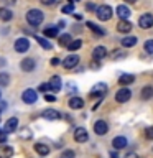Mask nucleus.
Returning a JSON list of instances; mask_svg holds the SVG:
<instances>
[{"label": "nucleus", "mask_w": 153, "mask_h": 158, "mask_svg": "<svg viewBox=\"0 0 153 158\" xmlns=\"http://www.w3.org/2000/svg\"><path fill=\"white\" fill-rule=\"evenodd\" d=\"M35 40H36L38 44H39L41 48H44V49H51V48H53V44L46 40V36H35Z\"/></svg>", "instance_id": "nucleus-24"}, {"label": "nucleus", "mask_w": 153, "mask_h": 158, "mask_svg": "<svg viewBox=\"0 0 153 158\" xmlns=\"http://www.w3.org/2000/svg\"><path fill=\"white\" fill-rule=\"evenodd\" d=\"M145 137L148 138V140H153V127H148L145 130Z\"/></svg>", "instance_id": "nucleus-36"}, {"label": "nucleus", "mask_w": 153, "mask_h": 158, "mask_svg": "<svg viewBox=\"0 0 153 158\" xmlns=\"http://www.w3.org/2000/svg\"><path fill=\"white\" fill-rule=\"evenodd\" d=\"M13 18V13L10 8H0V22H10Z\"/></svg>", "instance_id": "nucleus-21"}, {"label": "nucleus", "mask_w": 153, "mask_h": 158, "mask_svg": "<svg viewBox=\"0 0 153 158\" xmlns=\"http://www.w3.org/2000/svg\"><path fill=\"white\" fill-rule=\"evenodd\" d=\"M44 101H46V102H56V96H53V94H46V96H44Z\"/></svg>", "instance_id": "nucleus-38"}, {"label": "nucleus", "mask_w": 153, "mask_h": 158, "mask_svg": "<svg viewBox=\"0 0 153 158\" xmlns=\"http://www.w3.org/2000/svg\"><path fill=\"white\" fill-rule=\"evenodd\" d=\"M143 48H145L147 53H151V54H153V38L147 40V41H145V46H143Z\"/></svg>", "instance_id": "nucleus-34"}, {"label": "nucleus", "mask_w": 153, "mask_h": 158, "mask_svg": "<svg viewBox=\"0 0 153 158\" xmlns=\"http://www.w3.org/2000/svg\"><path fill=\"white\" fill-rule=\"evenodd\" d=\"M35 152H36L38 155H41V156H46L49 153V147L41 143V142H38V143H35Z\"/></svg>", "instance_id": "nucleus-19"}, {"label": "nucleus", "mask_w": 153, "mask_h": 158, "mask_svg": "<svg viewBox=\"0 0 153 158\" xmlns=\"http://www.w3.org/2000/svg\"><path fill=\"white\" fill-rule=\"evenodd\" d=\"M105 56H107V49L104 48V46H96V48H94L92 58L96 59V61H99V59H104Z\"/></svg>", "instance_id": "nucleus-16"}, {"label": "nucleus", "mask_w": 153, "mask_h": 158, "mask_svg": "<svg viewBox=\"0 0 153 158\" xmlns=\"http://www.w3.org/2000/svg\"><path fill=\"white\" fill-rule=\"evenodd\" d=\"M133 81H135V77L132 76V74H122L120 79H118V82L122 84V86H127V84H132Z\"/></svg>", "instance_id": "nucleus-29"}, {"label": "nucleus", "mask_w": 153, "mask_h": 158, "mask_svg": "<svg viewBox=\"0 0 153 158\" xmlns=\"http://www.w3.org/2000/svg\"><path fill=\"white\" fill-rule=\"evenodd\" d=\"M153 97V87L151 86H145L142 89V99L143 101H148V99Z\"/></svg>", "instance_id": "nucleus-26"}, {"label": "nucleus", "mask_w": 153, "mask_h": 158, "mask_svg": "<svg viewBox=\"0 0 153 158\" xmlns=\"http://www.w3.org/2000/svg\"><path fill=\"white\" fill-rule=\"evenodd\" d=\"M22 101L25 104H35L38 101V92L35 89H25L22 94Z\"/></svg>", "instance_id": "nucleus-3"}, {"label": "nucleus", "mask_w": 153, "mask_h": 158, "mask_svg": "<svg viewBox=\"0 0 153 158\" xmlns=\"http://www.w3.org/2000/svg\"><path fill=\"white\" fill-rule=\"evenodd\" d=\"M125 2H128V3H135L137 0H125Z\"/></svg>", "instance_id": "nucleus-49"}, {"label": "nucleus", "mask_w": 153, "mask_h": 158, "mask_svg": "<svg viewBox=\"0 0 153 158\" xmlns=\"http://www.w3.org/2000/svg\"><path fill=\"white\" fill-rule=\"evenodd\" d=\"M87 28L89 30H92L96 35H99V36H102V35H105V30H102L101 27H97L96 23H92V22H87Z\"/></svg>", "instance_id": "nucleus-27"}, {"label": "nucleus", "mask_w": 153, "mask_h": 158, "mask_svg": "<svg viewBox=\"0 0 153 158\" xmlns=\"http://www.w3.org/2000/svg\"><path fill=\"white\" fill-rule=\"evenodd\" d=\"M41 117L46 118V120H59V118H61V114L58 110H54V109H46V110L41 112Z\"/></svg>", "instance_id": "nucleus-11"}, {"label": "nucleus", "mask_w": 153, "mask_h": 158, "mask_svg": "<svg viewBox=\"0 0 153 158\" xmlns=\"http://www.w3.org/2000/svg\"><path fill=\"white\" fill-rule=\"evenodd\" d=\"M115 13L118 15V18H120V20H128V17L132 15L130 8H128L127 5H118V7L115 8Z\"/></svg>", "instance_id": "nucleus-14"}, {"label": "nucleus", "mask_w": 153, "mask_h": 158, "mask_svg": "<svg viewBox=\"0 0 153 158\" xmlns=\"http://www.w3.org/2000/svg\"><path fill=\"white\" fill-rule=\"evenodd\" d=\"M130 97H132V91L127 89V87H123V89H120V91L115 92V101L118 104H123V102L130 101Z\"/></svg>", "instance_id": "nucleus-6"}, {"label": "nucleus", "mask_w": 153, "mask_h": 158, "mask_svg": "<svg viewBox=\"0 0 153 158\" xmlns=\"http://www.w3.org/2000/svg\"><path fill=\"white\" fill-rule=\"evenodd\" d=\"M69 2H71V3H74V2H79V0H69Z\"/></svg>", "instance_id": "nucleus-51"}, {"label": "nucleus", "mask_w": 153, "mask_h": 158, "mask_svg": "<svg viewBox=\"0 0 153 158\" xmlns=\"http://www.w3.org/2000/svg\"><path fill=\"white\" fill-rule=\"evenodd\" d=\"M77 64H79V56L77 54H69V56H66L64 61H63V66L66 69H72L74 66H77Z\"/></svg>", "instance_id": "nucleus-10"}, {"label": "nucleus", "mask_w": 153, "mask_h": 158, "mask_svg": "<svg viewBox=\"0 0 153 158\" xmlns=\"http://www.w3.org/2000/svg\"><path fill=\"white\" fill-rule=\"evenodd\" d=\"M112 7H109V5H101V7L96 8V15L97 18L101 20V22H107V20L112 18Z\"/></svg>", "instance_id": "nucleus-2"}, {"label": "nucleus", "mask_w": 153, "mask_h": 158, "mask_svg": "<svg viewBox=\"0 0 153 158\" xmlns=\"http://www.w3.org/2000/svg\"><path fill=\"white\" fill-rule=\"evenodd\" d=\"M82 106H84V101L81 97L74 96V97L69 99V107H71V109H82Z\"/></svg>", "instance_id": "nucleus-23"}, {"label": "nucleus", "mask_w": 153, "mask_h": 158, "mask_svg": "<svg viewBox=\"0 0 153 158\" xmlns=\"http://www.w3.org/2000/svg\"><path fill=\"white\" fill-rule=\"evenodd\" d=\"M68 89H69V91H71V94L77 91V89H76V86H74V84H68Z\"/></svg>", "instance_id": "nucleus-41"}, {"label": "nucleus", "mask_w": 153, "mask_h": 158, "mask_svg": "<svg viewBox=\"0 0 153 158\" xmlns=\"http://www.w3.org/2000/svg\"><path fill=\"white\" fill-rule=\"evenodd\" d=\"M10 84V76L7 73H0V86H8Z\"/></svg>", "instance_id": "nucleus-32"}, {"label": "nucleus", "mask_w": 153, "mask_h": 158, "mask_svg": "<svg viewBox=\"0 0 153 158\" xmlns=\"http://www.w3.org/2000/svg\"><path fill=\"white\" fill-rule=\"evenodd\" d=\"M135 44H137V38L135 36H125V38H122V46L132 48V46H135Z\"/></svg>", "instance_id": "nucleus-25"}, {"label": "nucleus", "mask_w": 153, "mask_h": 158, "mask_svg": "<svg viewBox=\"0 0 153 158\" xmlns=\"http://www.w3.org/2000/svg\"><path fill=\"white\" fill-rule=\"evenodd\" d=\"M97 7H96V5H94V3H87L86 5V10H96Z\"/></svg>", "instance_id": "nucleus-43"}, {"label": "nucleus", "mask_w": 153, "mask_h": 158, "mask_svg": "<svg viewBox=\"0 0 153 158\" xmlns=\"http://www.w3.org/2000/svg\"><path fill=\"white\" fill-rule=\"evenodd\" d=\"M87 130L84 127H77L76 130H74V140H76L77 143H84V142H87Z\"/></svg>", "instance_id": "nucleus-9"}, {"label": "nucleus", "mask_w": 153, "mask_h": 158, "mask_svg": "<svg viewBox=\"0 0 153 158\" xmlns=\"http://www.w3.org/2000/svg\"><path fill=\"white\" fill-rule=\"evenodd\" d=\"M49 63H51L53 66H58V64H59V59H58V58H51V61H49Z\"/></svg>", "instance_id": "nucleus-42"}, {"label": "nucleus", "mask_w": 153, "mask_h": 158, "mask_svg": "<svg viewBox=\"0 0 153 158\" xmlns=\"http://www.w3.org/2000/svg\"><path fill=\"white\" fill-rule=\"evenodd\" d=\"M18 128V118L17 117H12V118H8L7 122H5V125H3V130L7 132V133H12L15 132Z\"/></svg>", "instance_id": "nucleus-13"}, {"label": "nucleus", "mask_w": 153, "mask_h": 158, "mask_svg": "<svg viewBox=\"0 0 153 158\" xmlns=\"http://www.w3.org/2000/svg\"><path fill=\"white\" fill-rule=\"evenodd\" d=\"M81 46H82V41H81V40H71V43H69L66 48L69 49V51H76V49H79Z\"/></svg>", "instance_id": "nucleus-30"}, {"label": "nucleus", "mask_w": 153, "mask_h": 158, "mask_svg": "<svg viewBox=\"0 0 153 158\" xmlns=\"http://www.w3.org/2000/svg\"><path fill=\"white\" fill-rule=\"evenodd\" d=\"M61 12H63V13H66V15H71V13H74V3H71V2L66 3V5H64V7L61 8Z\"/></svg>", "instance_id": "nucleus-33"}, {"label": "nucleus", "mask_w": 153, "mask_h": 158, "mask_svg": "<svg viewBox=\"0 0 153 158\" xmlns=\"http://www.w3.org/2000/svg\"><path fill=\"white\" fill-rule=\"evenodd\" d=\"M94 132L97 133V135H105V133L109 132V125L105 120H97L96 123H94Z\"/></svg>", "instance_id": "nucleus-12"}, {"label": "nucleus", "mask_w": 153, "mask_h": 158, "mask_svg": "<svg viewBox=\"0 0 153 158\" xmlns=\"http://www.w3.org/2000/svg\"><path fill=\"white\" fill-rule=\"evenodd\" d=\"M123 158H138V155H137V153H127Z\"/></svg>", "instance_id": "nucleus-44"}, {"label": "nucleus", "mask_w": 153, "mask_h": 158, "mask_svg": "<svg viewBox=\"0 0 153 158\" xmlns=\"http://www.w3.org/2000/svg\"><path fill=\"white\" fill-rule=\"evenodd\" d=\"M20 68H22V71H25V73H31V71H35V68H36V61H35L33 58H25V59H22V63H20Z\"/></svg>", "instance_id": "nucleus-8"}, {"label": "nucleus", "mask_w": 153, "mask_h": 158, "mask_svg": "<svg viewBox=\"0 0 153 158\" xmlns=\"http://www.w3.org/2000/svg\"><path fill=\"white\" fill-rule=\"evenodd\" d=\"M15 2H17V0H8V3H15Z\"/></svg>", "instance_id": "nucleus-50"}, {"label": "nucleus", "mask_w": 153, "mask_h": 158, "mask_svg": "<svg viewBox=\"0 0 153 158\" xmlns=\"http://www.w3.org/2000/svg\"><path fill=\"white\" fill-rule=\"evenodd\" d=\"M0 96H2V92H0Z\"/></svg>", "instance_id": "nucleus-52"}, {"label": "nucleus", "mask_w": 153, "mask_h": 158, "mask_svg": "<svg viewBox=\"0 0 153 158\" xmlns=\"http://www.w3.org/2000/svg\"><path fill=\"white\" fill-rule=\"evenodd\" d=\"M91 66H92V69H99V63H97V61H94Z\"/></svg>", "instance_id": "nucleus-46"}, {"label": "nucleus", "mask_w": 153, "mask_h": 158, "mask_svg": "<svg viewBox=\"0 0 153 158\" xmlns=\"http://www.w3.org/2000/svg\"><path fill=\"white\" fill-rule=\"evenodd\" d=\"M138 25H140V28L143 30H148L153 27V15L151 13H143L140 15V18H138Z\"/></svg>", "instance_id": "nucleus-5"}, {"label": "nucleus", "mask_w": 153, "mask_h": 158, "mask_svg": "<svg viewBox=\"0 0 153 158\" xmlns=\"http://www.w3.org/2000/svg\"><path fill=\"white\" fill-rule=\"evenodd\" d=\"M71 35L69 33H66V35H61V36H59V44H61V46H68L69 43H71Z\"/></svg>", "instance_id": "nucleus-31"}, {"label": "nucleus", "mask_w": 153, "mask_h": 158, "mask_svg": "<svg viewBox=\"0 0 153 158\" xmlns=\"http://www.w3.org/2000/svg\"><path fill=\"white\" fill-rule=\"evenodd\" d=\"M38 91H39V92L49 91V84H39V86H38Z\"/></svg>", "instance_id": "nucleus-37"}, {"label": "nucleus", "mask_w": 153, "mask_h": 158, "mask_svg": "<svg viewBox=\"0 0 153 158\" xmlns=\"http://www.w3.org/2000/svg\"><path fill=\"white\" fill-rule=\"evenodd\" d=\"M74 156H76V153H74L72 150H64L59 158H74Z\"/></svg>", "instance_id": "nucleus-35"}, {"label": "nucleus", "mask_w": 153, "mask_h": 158, "mask_svg": "<svg viewBox=\"0 0 153 158\" xmlns=\"http://www.w3.org/2000/svg\"><path fill=\"white\" fill-rule=\"evenodd\" d=\"M58 27H53V25H49V27H46L43 30V36L46 38H56L58 36Z\"/></svg>", "instance_id": "nucleus-20"}, {"label": "nucleus", "mask_w": 153, "mask_h": 158, "mask_svg": "<svg viewBox=\"0 0 153 158\" xmlns=\"http://www.w3.org/2000/svg\"><path fill=\"white\" fill-rule=\"evenodd\" d=\"M13 48H15V51H17V53H27L28 49H30V40L25 38V36L18 38L17 41H15Z\"/></svg>", "instance_id": "nucleus-4"}, {"label": "nucleus", "mask_w": 153, "mask_h": 158, "mask_svg": "<svg viewBox=\"0 0 153 158\" xmlns=\"http://www.w3.org/2000/svg\"><path fill=\"white\" fill-rule=\"evenodd\" d=\"M110 58L114 59V61H118V59L127 58V53H125V51H122V49H114V51L110 53Z\"/></svg>", "instance_id": "nucleus-28"}, {"label": "nucleus", "mask_w": 153, "mask_h": 158, "mask_svg": "<svg viewBox=\"0 0 153 158\" xmlns=\"http://www.w3.org/2000/svg\"><path fill=\"white\" fill-rule=\"evenodd\" d=\"M105 92H107V84L97 82L96 86L91 89V97H102V96H105Z\"/></svg>", "instance_id": "nucleus-7"}, {"label": "nucleus", "mask_w": 153, "mask_h": 158, "mask_svg": "<svg viewBox=\"0 0 153 158\" xmlns=\"http://www.w3.org/2000/svg\"><path fill=\"white\" fill-rule=\"evenodd\" d=\"M49 91L53 92H59L61 91V77L59 76H53L51 79H49Z\"/></svg>", "instance_id": "nucleus-15"}, {"label": "nucleus", "mask_w": 153, "mask_h": 158, "mask_svg": "<svg viewBox=\"0 0 153 158\" xmlns=\"http://www.w3.org/2000/svg\"><path fill=\"white\" fill-rule=\"evenodd\" d=\"M7 109V102H0V112H3Z\"/></svg>", "instance_id": "nucleus-45"}, {"label": "nucleus", "mask_w": 153, "mask_h": 158, "mask_svg": "<svg viewBox=\"0 0 153 158\" xmlns=\"http://www.w3.org/2000/svg\"><path fill=\"white\" fill-rule=\"evenodd\" d=\"M117 30L120 33H128L132 30V23L128 22V20H120V22L117 23Z\"/></svg>", "instance_id": "nucleus-18"}, {"label": "nucleus", "mask_w": 153, "mask_h": 158, "mask_svg": "<svg viewBox=\"0 0 153 158\" xmlns=\"http://www.w3.org/2000/svg\"><path fill=\"white\" fill-rule=\"evenodd\" d=\"M58 28H64V22H59L58 23Z\"/></svg>", "instance_id": "nucleus-48"}, {"label": "nucleus", "mask_w": 153, "mask_h": 158, "mask_svg": "<svg viewBox=\"0 0 153 158\" xmlns=\"http://www.w3.org/2000/svg\"><path fill=\"white\" fill-rule=\"evenodd\" d=\"M112 145H114V148H115V150H120V148H125V147L128 145V142H127L125 137H115V138L112 140Z\"/></svg>", "instance_id": "nucleus-17"}, {"label": "nucleus", "mask_w": 153, "mask_h": 158, "mask_svg": "<svg viewBox=\"0 0 153 158\" xmlns=\"http://www.w3.org/2000/svg\"><path fill=\"white\" fill-rule=\"evenodd\" d=\"M7 135H8V133L5 132V130H0V142H5V140H7Z\"/></svg>", "instance_id": "nucleus-40"}, {"label": "nucleus", "mask_w": 153, "mask_h": 158, "mask_svg": "<svg viewBox=\"0 0 153 158\" xmlns=\"http://www.w3.org/2000/svg\"><path fill=\"white\" fill-rule=\"evenodd\" d=\"M39 2H41L43 5H48V7H51V5H54L58 2V0H39Z\"/></svg>", "instance_id": "nucleus-39"}, {"label": "nucleus", "mask_w": 153, "mask_h": 158, "mask_svg": "<svg viewBox=\"0 0 153 158\" xmlns=\"http://www.w3.org/2000/svg\"><path fill=\"white\" fill-rule=\"evenodd\" d=\"M13 156V148L8 145L0 147V158H12Z\"/></svg>", "instance_id": "nucleus-22"}, {"label": "nucleus", "mask_w": 153, "mask_h": 158, "mask_svg": "<svg viewBox=\"0 0 153 158\" xmlns=\"http://www.w3.org/2000/svg\"><path fill=\"white\" fill-rule=\"evenodd\" d=\"M43 20H44V15H43L41 10L31 8V10H28V12H27V22L31 25V27H38V25H41Z\"/></svg>", "instance_id": "nucleus-1"}, {"label": "nucleus", "mask_w": 153, "mask_h": 158, "mask_svg": "<svg viewBox=\"0 0 153 158\" xmlns=\"http://www.w3.org/2000/svg\"><path fill=\"white\" fill-rule=\"evenodd\" d=\"M110 158H118V155H117V152H110Z\"/></svg>", "instance_id": "nucleus-47"}]
</instances>
